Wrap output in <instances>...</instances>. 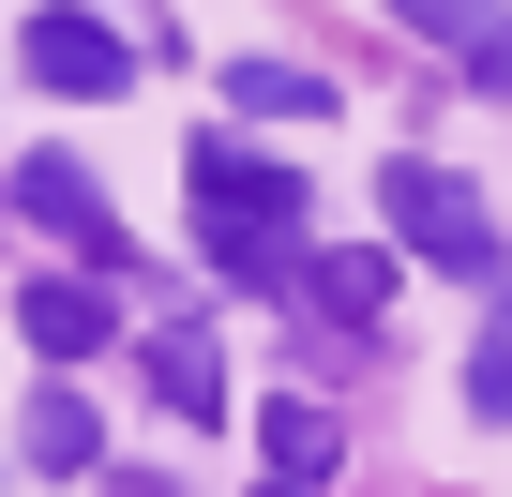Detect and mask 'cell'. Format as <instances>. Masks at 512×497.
Instances as JSON below:
<instances>
[{"label":"cell","mask_w":512,"mask_h":497,"mask_svg":"<svg viewBox=\"0 0 512 497\" xmlns=\"http://www.w3.org/2000/svg\"><path fill=\"white\" fill-rule=\"evenodd\" d=\"M151 392H166V422H211V407H226V362H211V332H196V317H166V332H151Z\"/></svg>","instance_id":"7"},{"label":"cell","mask_w":512,"mask_h":497,"mask_svg":"<svg viewBox=\"0 0 512 497\" xmlns=\"http://www.w3.org/2000/svg\"><path fill=\"white\" fill-rule=\"evenodd\" d=\"M31 467H46V482L106 467V437H91V407H76V392H31Z\"/></svg>","instance_id":"9"},{"label":"cell","mask_w":512,"mask_h":497,"mask_svg":"<svg viewBox=\"0 0 512 497\" xmlns=\"http://www.w3.org/2000/svg\"><path fill=\"white\" fill-rule=\"evenodd\" d=\"M302 211H317V196H302L287 166H256L241 136L196 151V241H211L226 287H287V272H302Z\"/></svg>","instance_id":"1"},{"label":"cell","mask_w":512,"mask_h":497,"mask_svg":"<svg viewBox=\"0 0 512 497\" xmlns=\"http://www.w3.org/2000/svg\"><path fill=\"white\" fill-rule=\"evenodd\" d=\"M256 452H272V482H332V452H347V437H332V407H317V392H272V407H256Z\"/></svg>","instance_id":"6"},{"label":"cell","mask_w":512,"mask_h":497,"mask_svg":"<svg viewBox=\"0 0 512 497\" xmlns=\"http://www.w3.org/2000/svg\"><path fill=\"white\" fill-rule=\"evenodd\" d=\"M482 16H497V0H392V31H422V46H467Z\"/></svg>","instance_id":"12"},{"label":"cell","mask_w":512,"mask_h":497,"mask_svg":"<svg viewBox=\"0 0 512 497\" xmlns=\"http://www.w3.org/2000/svg\"><path fill=\"white\" fill-rule=\"evenodd\" d=\"M256 497H317V482H256Z\"/></svg>","instance_id":"14"},{"label":"cell","mask_w":512,"mask_h":497,"mask_svg":"<svg viewBox=\"0 0 512 497\" xmlns=\"http://www.w3.org/2000/svg\"><path fill=\"white\" fill-rule=\"evenodd\" d=\"M16 61H31V91H76V106L136 76V46H121L106 16H91V0H31V31H16Z\"/></svg>","instance_id":"3"},{"label":"cell","mask_w":512,"mask_h":497,"mask_svg":"<svg viewBox=\"0 0 512 497\" xmlns=\"http://www.w3.org/2000/svg\"><path fill=\"white\" fill-rule=\"evenodd\" d=\"M16 211H31L46 241H76V257H91V272L121 257V226H106V181H91L76 151H31V166H16Z\"/></svg>","instance_id":"4"},{"label":"cell","mask_w":512,"mask_h":497,"mask_svg":"<svg viewBox=\"0 0 512 497\" xmlns=\"http://www.w3.org/2000/svg\"><path fill=\"white\" fill-rule=\"evenodd\" d=\"M226 106H241V121H332V76H302V61H241Z\"/></svg>","instance_id":"8"},{"label":"cell","mask_w":512,"mask_h":497,"mask_svg":"<svg viewBox=\"0 0 512 497\" xmlns=\"http://www.w3.org/2000/svg\"><path fill=\"white\" fill-rule=\"evenodd\" d=\"M377 211H392V241H407V257H437V272H467V287L497 272V211H482V196H467L452 166L392 151V166H377Z\"/></svg>","instance_id":"2"},{"label":"cell","mask_w":512,"mask_h":497,"mask_svg":"<svg viewBox=\"0 0 512 497\" xmlns=\"http://www.w3.org/2000/svg\"><path fill=\"white\" fill-rule=\"evenodd\" d=\"M467 407L512 422V287H497V317H482V347H467Z\"/></svg>","instance_id":"11"},{"label":"cell","mask_w":512,"mask_h":497,"mask_svg":"<svg viewBox=\"0 0 512 497\" xmlns=\"http://www.w3.org/2000/svg\"><path fill=\"white\" fill-rule=\"evenodd\" d=\"M16 332H31V362H46V377H76L121 317H106V287H91V272H31V287H16Z\"/></svg>","instance_id":"5"},{"label":"cell","mask_w":512,"mask_h":497,"mask_svg":"<svg viewBox=\"0 0 512 497\" xmlns=\"http://www.w3.org/2000/svg\"><path fill=\"white\" fill-rule=\"evenodd\" d=\"M452 61H467V91H497V106H512V16H482V31L452 46Z\"/></svg>","instance_id":"13"},{"label":"cell","mask_w":512,"mask_h":497,"mask_svg":"<svg viewBox=\"0 0 512 497\" xmlns=\"http://www.w3.org/2000/svg\"><path fill=\"white\" fill-rule=\"evenodd\" d=\"M302 287H317V317H377L392 302V257H302Z\"/></svg>","instance_id":"10"}]
</instances>
